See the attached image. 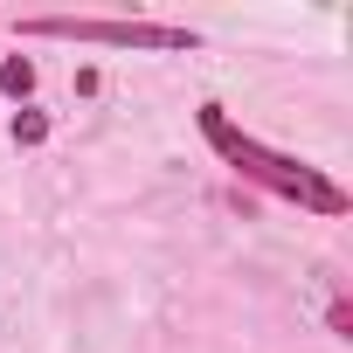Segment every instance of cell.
Returning a JSON list of instances; mask_svg holds the SVG:
<instances>
[{
    "instance_id": "obj_1",
    "label": "cell",
    "mask_w": 353,
    "mask_h": 353,
    "mask_svg": "<svg viewBox=\"0 0 353 353\" xmlns=\"http://www.w3.org/2000/svg\"><path fill=\"white\" fill-rule=\"evenodd\" d=\"M194 125H201V139L222 152V166H236L243 181H256V188H270V194H284V201H298V208H312V215H346V188H339V181H325L319 166H305V159L263 145V139L243 132L222 104H201Z\"/></svg>"
},
{
    "instance_id": "obj_3",
    "label": "cell",
    "mask_w": 353,
    "mask_h": 353,
    "mask_svg": "<svg viewBox=\"0 0 353 353\" xmlns=\"http://www.w3.org/2000/svg\"><path fill=\"white\" fill-rule=\"evenodd\" d=\"M0 90L21 104V97L35 90V63H28V56H8V63H0Z\"/></svg>"
},
{
    "instance_id": "obj_2",
    "label": "cell",
    "mask_w": 353,
    "mask_h": 353,
    "mask_svg": "<svg viewBox=\"0 0 353 353\" xmlns=\"http://www.w3.org/2000/svg\"><path fill=\"white\" fill-rule=\"evenodd\" d=\"M21 35L104 42V49H152V56H173V49H194L201 42L194 28H173V21H97V14H35V21H21Z\"/></svg>"
},
{
    "instance_id": "obj_4",
    "label": "cell",
    "mask_w": 353,
    "mask_h": 353,
    "mask_svg": "<svg viewBox=\"0 0 353 353\" xmlns=\"http://www.w3.org/2000/svg\"><path fill=\"white\" fill-rule=\"evenodd\" d=\"M8 132H14V145H42V139H49V118H42V111H14Z\"/></svg>"
}]
</instances>
